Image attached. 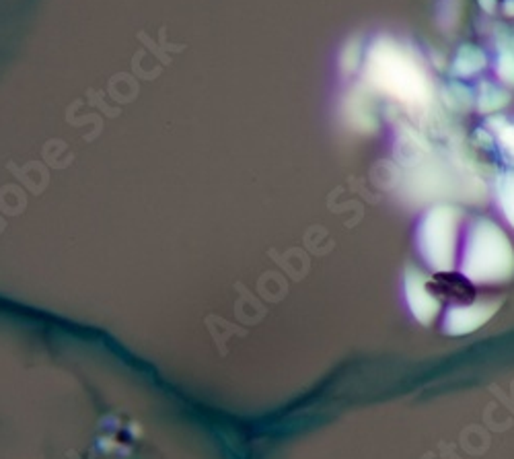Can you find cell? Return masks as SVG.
Returning a JSON list of instances; mask_svg holds the SVG:
<instances>
[{
    "label": "cell",
    "instance_id": "1",
    "mask_svg": "<svg viewBox=\"0 0 514 459\" xmlns=\"http://www.w3.org/2000/svg\"><path fill=\"white\" fill-rule=\"evenodd\" d=\"M364 79L385 95L422 105L430 99V83L414 54L391 37H379L366 52Z\"/></svg>",
    "mask_w": 514,
    "mask_h": 459
},
{
    "label": "cell",
    "instance_id": "2",
    "mask_svg": "<svg viewBox=\"0 0 514 459\" xmlns=\"http://www.w3.org/2000/svg\"><path fill=\"white\" fill-rule=\"evenodd\" d=\"M463 274L471 283H502L514 272V252L502 229L479 219L467 233Z\"/></svg>",
    "mask_w": 514,
    "mask_h": 459
},
{
    "label": "cell",
    "instance_id": "3",
    "mask_svg": "<svg viewBox=\"0 0 514 459\" xmlns=\"http://www.w3.org/2000/svg\"><path fill=\"white\" fill-rule=\"evenodd\" d=\"M461 215L453 206H434L418 229V247L434 270L453 268L457 225Z\"/></svg>",
    "mask_w": 514,
    "mask_h": 459
},
{
    "label": "cell",
    "instance_id": "4",
    "mask_svg": "<svg viewBox=\"0 0 514 459\" xmlns=\"http://www.w3.org/2000/svg\"><path fill=\"white\" fill-rule=\"evenodd\" d=\"M406 294L408 305L414 317H418L422 324H430L436 314H439V301H436L426 289V276L416 268H408L406 272Z\"/></svg>",
    "mask_w": 514,
    "mask_h": 459
},
{
    "label": "cell",
    "instance_id": "5",
    "mask_svg": "<svg viewBox=\"0 0 514 459\" xmlns=\"http://www.w3.org/2000/svg\"><path fill=\"white\" fill-rule=\"evenodd\" d=\"M496 303H478L471 307H455L449 311L445 328L449 334H470L486 324L496 311Z\"/></svg>",
    "mask_w": 514,
    "mask_h": 459
},
{
    "label": "cell",
    "instance_id": "6",
    "mask_svg": "<svg viewBox=\"0 0 514 459\" xmlns=\"http://www.w3.org/2000/svg\"><path fill=\"white\" fill-rule=\"evenodd\" d=\"M484 66H486V56L481 54V50L473 48V45H463V48L459 50V56L455 58L453 70L455 75L471 76L475 73H479Z\"/></svg>",
    "mask_w": 514,
    "mask_h": 459
},
{
    "label": "cell",
    "instance_id": "7",
    "mask_svg": "<svg viewBox=\"0 0 514 459\" xmlns=\"http://www.w3.org/2000/svg\"><path fill=\"white\" fill-rule=\"evenodd\" d=\"M496 192H498V205H500L506 221L514 227V171H509V174L498 177Z\"/></svg>",
    "mask_w": 514,
    "mask_h": 459
},
{
    "label": "cell",
    "instance_id": "8",
    "mask_svg": "<svg viewBox=\"0 0 514 459\" xmlns=\"http://www.w3.org/2000/svg\"><path fill=\"white\" fill-rule=\"evenodd\" d=\"M509 104V93L500 91L498 87H492V85H484L481 89V97H479V110L484 114L496 112L498 107H502Z\"/></svg>",
    "mask_w": 514,
    "mask_h": 459
},
{
    "label": "cell",
    "instance_id": "9",
    "mask_svg": "<svg viewBox=\"0 0 514 459\" xmlns=\"http://www.w3.org/2000/svg\"><path fill=\"white\" fill-rule=\"evenodd\" d=\"M496 73L504 83L514 85V52L502 50L500 58H498V65H496Z\"/></svg>",
    "mask_w": 514,
    "mask_h": 459
},
{
    "label": "cell",
    "instance_id": "10",
    "mask_svg": "<svg viewBox=\"0 0 514 459\" xmlns=\"http://www.w3.org/2000/svg\"><path fill=\"white\" fill-rule=\"evenodd\" d=\"M447 104H450L453 107H470L471 105V93L467 91L465 87H461V85H453V87L449 89V95H447Z\"/></svg>",
    "mask_w": 514,
    "mask_h": 459
},
{
    "label": "cell",
    "instance_id": "11",
    "mask_svg": "<svg viewBox=\"0 0 514 459\" xmlns=\"http://www.w3.org/2000/svg\"><path fill=\"white\" fill-rule=\"evenodd\" d=\"M361 56H362L361 45L350 44L344 50V54H341V68H344L346 73H354L356 66L361 65Z\"/></svg>",
    "mask_w": 514,
    "mask_h": 459
},
{
    "label": "cell",
    "instance_id": "12",
    "mask_svg": "<svg viewBox=\"0 0 514 459\" xmlns=\"http://www.w3.org/2000/svg\"><path fill=\"white\" fill-rule=\"evenodd\" d=\"M498 136H500V143L504 146V151L514 157V124L502 122V126L498 128Z\"/></svg>",
    "mask_w": 514,
    "mask_h": 459
}]
</instances>
